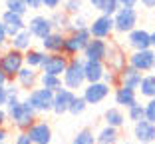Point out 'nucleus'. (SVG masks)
<instances>
[{
    "instance_id": "8",
    "label": "nucleus",
    "mask_w": 155,
    "mask_h": 144,
    "mask_svg": "<svg viewBox=\"0 0 155 144\" xmlns=\"http://www.w3.org/2000/svg\"><path fill=\"white\" fill-rule=\"evenodd\" d=\"M127 64L131 68L139 70L141 74L151 72L155 66V50L147 48V50H133L131 54H127Z\"/></svg>"
},
{
    "instance_id": "2",
    "label": "nucleus",
    "mask_w": 155,
    "mask_h": 144,
    "mask_svg": "<svg viewBox=\"0 0 155 144\" xmlns=\"http://www.w3.org/2000/svg\"><path fill=\"white\" fill-rule=\"evenodd\" d=\"M62 82H64V88L72 90L78 94V90L86 86V74H84V58L82 56H76V58H70L68 68L62 74Z\"/></svg>"
},
{
    "instance_id": "21",
    "label": "nucleus",
    "mask_w": 155,
    "mask_h": 144,
    "mask_svg": "<svg viewBox=\"0 0 155 144\" xmlns=\"http://www.w3.org/2000/svg\"><path fill=\"white\" fill-rule=\"evenodd\" d=\"M105 64L100 60H84V74H86V84L101 82L105 74Z\"/></svg>"
},
{
    "instance_id": "9",
    "label": "nucleus",
    "mask_w": 155,
    "mask_h": 144,
    "mask_svg": "<svg viewBox=\"0 0 155 144\" xmlns=\"http://www.w3.org/2000/svg\"><path fill=\"white\" fill-rule=\"evenodd\" d=\"M87 30H90L91 38H101V40H110L111 34L115 32L114 26V16H105V14H100L96 18L87 24Z\"/></svg>"
},
{
    "instance_id": "4",
    "label": "nucleus",
    "mask_w": 155,
    "mask_h": 144,
    "mask_svg": "<svg viewBox=\"0 0 155 144\" xmlns=\"http://www.w3.org/2000/svg\"><path fill=\"white\" fill-rule=\"evenodd\" d=\"M91 40L90 30H76V32H68L64 38V54L68 58H76L84 52V48L87 46V42Z\"/></svg>"
},
{
    "instance_id": "39",
    "label": "nucleus",
    "mask_w": 155,
    "mask_h": 144,
    "mask_svg": "<svg viewBox=\"0 0 155 144\" xmlns=\"http://www.w3.org/2000/svg\"><path fill=\"white\" fill-rule=\"evenodd\" d=\"M119 8H121V6H119L117 0H105V4H104V12H101V14H105V16H114V14L117 12Z\"/></svg>"
},
{
    "instance_id": "32",
    "label": "nucleus",
    "mask_w": 155,
    "mask_h": 144,
    "mask_svg": "<svg viewBox=\"0 0 155 144\" xmlns=\"http://www.w3.org/2000/svg\"><path fill=\"white\" fill-rule=\"evenodd\" d=\"M4 6L8 12H14V14H18V16H26L30 12L26 6V0H6Z\"/></svg>"
},
{
    "instance_id": "25",
    "label": "nucleus",
    "mask_w": 155,
    "mask_h": 144,
    "mask_svg": "<svg viewBox=\"0 0 155 144\" xmlns=\"http://www.w3.org/2000/svg\"><path fill=\"white\" fill-rule=\"evenodd\" d=\"M104 122H105V126H111V128H117L119 130L125 124V112H123V108H119V106L107 108L104 112Z\"/></svg>"
},
{
    "instance_id": "22",
    "label": "nucleus",
    "mask_w": 155,
    "mask_h": 144,
    "mask_svg": "<svg viewBox=\"0 0 155 144\" xmlns=\"http://www.w3.org/2000/svg\"><path fill=\"white\" fill-rule=\"evenodd\" d=\"M141 78L143 74L139 72V70L131 68V66H125V68L119 72V86H123V88H131V90H137L139 88V84H141Z\"/></svg>"
},
{
    "instance_id": "34",
    "label": "nucleus",
    "mask_w": 155,
    "mask_h": 144,
    "mask_svg": "<svg viewBox=\"0 0 155 144\" xmlns=\"http://www.w3.org/2000/svg\"><path fill=\"white\" fill-rule=\"evenodd\" d=\"M86 108H87V102L82 98V94H76L74 100H72V104H70L68 114H72V116H80V114L86 112Z\"/></svg>"
},
{
    "instance_id": "28",
    "label": "nucleus",
    "mask_w": 155,
    "mask_h": 144,
    "mask_svg": "<svg viewBox=\"0 0 155 144\" xmlns=\"http://www.w3.org/2000/svg\"><path fill=\"white\" fill-rule=\"evenodd\" d=\"M44 58H46V52L42 50V48H34V46H32L28 52H24V64H26L28 68L40 70Z\"/></svg>"
},
{
    "instance_id": "19",
    "label": "nucleus",
    "mask_w": 155,
    "mask_h": 144,
    "mask_svg": "<svg viewBox=\"0 0 155 144\" xmlns=\"http://www.w3.org/2000/svg\"><path fill=\"white\" fill-rule=\"evenodd\" d=\"M74 96H76V92H72V90H68V88L58 90V92L54 94V104H52V112H54V114H58V116H62V114H68L70 104H72Z\"/></svg>"
},
{
    "instance_id": "16",
    "label": "nucleus",
    "mask_w": 155,
    "mask_h": 144,
    "mask_svg": "<svg viewBox=\"0 0 155 144\" xmlns=\"http://www.w3.org/2000/svg\"><path fill=\"white\" fill-rule=\"evenodd\" d=\"M127 46L131 50H147L151 48V32L145 28H133L127 34Z\"/></svg>"
},
{
    "instance_id": "40",
    "label": "nucleus",
    "mask_w": 155,
    "mask_h": 144,
    "mask_svg": "<svg viewBox=\"0 0 155 144\" xmlns=\"http://www.w3.org/2000/svg\"><path fill=\"white\" fill-rule=\"evenodd\" d=\"M12 144H32V140H30L28 132H16L12 138Z\"/></svg>"
},
{
    "instance_id": "51",
    "label": "nucleus",
    "mask_w": 155,
    "mask_h": 144,
    "mask_svg": "<svg viewBox=\"0 0 155 144\" xmlns=\"http://www.w3.org/2000/svg\"><path fill=\"white\" fill-rule=\"evenodd\" d=\"M151 48L155 50V30H151Z\"/></svg>"
},
{
    "instance_id": "12",
    "label": "nucleus",
    "mask_w": 155,
    "mask_h": 144,
    "mask_svg": "<svg viewBox=\"0 0 155 144\" xmlns=\"http://www.w3.org/2000/svg\"><path fill=\"white\" fill-rule=\"evenodd\" d=\"M70 58L66 54H46L44 62L40 66V72L44 74H54V76H62L68 68Z\"/></svg>"
},
{
    "instance_id": "13",
    "label": "nucleus",
    "mask_w": 155,
    "mask_h": 144,
    "mask_svg": "<svg viewBox=\"0 0 155 144\" xmlns=\"http://www.w3.org/2000/svg\"><path fill=\"white\" fill-rule=\"evenodd\" d=\"M28 136L32 140V144H50L52 142V126L50 122L46 120H40L38 118L32 126H30V130H28Z\"/></svg>"
},
{
    "instance_id": "15",
    "label": "nucleus",
    "mask_w": 155,
    "mask_h": 144,
    "mask_svg": "<svg viewBox=\"0 0 155 144\" xmlns=\"http://www.w3.org/2000/svg\"><path fill=\"white\" fill-rule=\"evenodd\" d=\"M14 82L18 84L20 90L30 92V90H34V88H38V86H40V70H34V68L24 66V68L18 72V76H16V80H14Z\"/></svg>"
},
{
    "instance_id": "37",
    "label": "nucleus",
    "mask_w": 155,
    "mask_h": 144,
    "mask_svg": "<svg viewBox=\"0 0 155 144\" xmlns=\"http://www.w3.org/2000/svg\"><path fill=\"white\" fill-rule=\"evenodd\" d=\"M104 82L111 88H117L119 86V72H111V70H105L104 74Z\"/></svg>"
},
{
    "instance_id": "10",
    "label": "nucleus",
    "mask_w": 155,
    "mask_h": 144,
    "mask_svg": "<svg viewBox=\"0 0 155 144\" xmlns=\"http://www.w3.org/2000/svg\"><path fill=\"white\" fill-rule=\"evenodd\" d=\"M111 92V86H107V84L101 80V82H91V84H86L82 88V98L87 102V106L90 104H100L104 102L105 98L110 96Z\"/></svg>"
},
{
    "instance_id": "27",
    "label": "nucleus",
    "mask_w": 155,
    "mask_h": 144,
    "mask_svg": "<svg viewBox=\"0 0 155 144\" xmlns=\"http://www.w3.org/2000/svg\"><path fill=\"white\" fill-rule=\"evenodd\" d=\"M119 142V130L111 126H101L96 134V144H117Z\"/></svg>"
},
{
    "instance_id": "7",
    "label": "nucleus",
    "mask_w": 155,
    "mask_h": 144,
    "mask_svg": "<svg viewBox=\"0 0 155 144\" xmlns=\"http://www.w3.org/2000/svg\"><path fill=\"white\" fill-rule=\"evenodd\" d=\"M104 64L111 72H121L127 66V54H125V50L119 46L117 42H114V40L107 42V54L104 58Z\"/></svg>"
},
{
    "instance_id": "30",
    "label": "nucleus",
    "mask_w": 155,
    "mask_h": 144,
    "mask_svg": "<svg viewBox=\"0 0 155 144\" xmlns=\"http://www.w3.org/2000/svg\"><path fill=\"white\" fill-rule=\"evenodd\" d=\"M40 86L56 94L58 90L64 88V82H62V76H54V74H44V72H40Z\"/></svg>"
},
{
    "instance_id": "41",
    "label": "nucleus",
    "mask_w": 155,
    "mask_h": 144,
    "mask_svg": "<svg viewBox=\"0 0 155 144\" xmlns=\"http://www.w3.org/2000/svg\"><path fill=\"white\" fill-rule=\"evenodd\" d=\"M8 44H10V36H8V32H6V28H4V24H2V20H0V48L8 46Z\"/></svg>"
},
{
    "instance_id": "29",
    "label": "nucleus",
    "mask_w": 155,
    "mask_h": 144,
    "mask_svg": "<svg viewBox=\"0 0 155 144\" xmlns=\"http://www.w3.org/2000/svg\"><path fill=\"white\" fill-rule=\"evenodd\" d=\"M137 92L141 94L143 98H147V100H149V98H155V74H153V72L143 74L141 84H139Z\"/></svg>"
},
{
    "instance_id": "47",
    "label": "nucleus",
    "mask_w": 155,
    "mask_h": 144,
    "mask_svg": "<svg viewBox=\"0 0 155 144\" xmlns=\"http://www.w3.org/2000/svg\"><path fill=\"white\" fill-rule=\"evenodd\" d=\"M6 124H8V112H6V108H0V128Z\"/></svg>"
},
{
    "instance_id": "11",
    "label": "nucleus",
    "mask_w": 155,
    "mask_h": 144,
    "mask_svg": "<svg viewBox=\"0 0 155 144\" xmlns=\"http://www.w3.org/2000/svg\"><path fill=\"white\" fill-rule=\"evenodd\" d=\"M26 28L30 30V34H32L34 38H38V40H44L48 34L54 32L50 16H44V14H34L32 18L26 22Z\"/></svg>"
},
{
    "instance_id": "17",
    "label": "nucleus",
    "mask_w": 155,
    "mask_h": 144,
    "mask_svg": "<svg viewBox=\"0 0 155 144\" xmlns=\"http://www.w3.org/2000/svg\"><path fill=\"white\" fill-rule=\"evenodd\" d=\"M133 138L139 144H155V124L149 120H139L133 124Z\"/></svg>"
},
{
    "instance_id": "24",
    "label": "nucleus",
    "mask_w": 155,
    "mask_h": 144,
    "mask_svg": "<svg viewBox=\"0 0 155 144\" xmlns=\"http://www.w3.org/2000/svg\"><path fill=\"white\" fill-rule=\"evenodd\" d=\"M32 42H34V36L30 34V30L28 28H24L22 32L14 34L12 38H10V48H14V50H20V52H28L30 48H32Z\"/></svg>"
},
{
    "instance_id": "36",
    "label": "nucleus",
    "mask_w": 155,
    "mask_h": 144,
    "mask_svg": "<svg viewBox=\"0 0 155 144\" xmlns=\"http://www.w3.org/2000/svg\"><path fill=\"white\" fill-rule=\"evenodd\" d=\"M87 20L86 16H82V14H78V16H72V24H70V32H76V30H86L87 28Z\"/></svg>"
},
{
    "instance_id": "52",
    "label": "nucleus",
    "mask_w": 155,
    "mask_h": 144,
    "mask_svg": "<svg viewBox=\"0 0 155 144\" xmlns=\"http://www.w3.org/2000/svg\"><path fill=\"white\" fill-rule=\"evenodd\" d=\"M117 144H133V142H129V140H119Z\"/></svg>"
},
{
    "instance_id": "43",
    "label": "nucleus",
    "mask_w": 155,
    "mask_h": 144,
    "mask_svg": "<svg viewBox=\"0 0 155 144\" xmlns=\"http://www.w3.org/2000/svg\"><path fill=\"white\" fill-rule=\"evenodd\" d=\"M26 6H28V10L38 12V10L44 8V0H26Z\"/></svg>"
},
{
    "instance_id": "46",
    "label": "nucleus",
    "mask_w": 155,
    "mask_h": 144,
    "mask_svg": "<svg viewBox=\"0 0 155 144\" xmlns=\"http://www.w3.org/2000/svg\"><path fill=\"white\" fill-rule=\"evenodd\" d=\"M6 100H8V94H6V86H0V108L6 106Z\"/></svg>"
},
{
    "instance_id": "35",
    "label": "nucleus",
    "mask_w": 155,
    "mask_h": 144,
    "mask_svg": "<svg viewBox=\"0 0 155 144\" xmlns=\"http://www.w3.org/2000/svg\"><path fill=\"white\" fill-rule=\"evenodd\" d=\"M82 8H84V0H64V4H62V10L68 14L70 18L78 16L82 12Z\"/></svg>"
},
{
    "instance_id": "44",
    "label": "nucleus",
    "mask_w": 155,
    "mask_h": 144,
    "mask_svg": "<svg viewBox=\"0 0 155 144\" xmlns=\"http://www.w3.org/2000/svg\"><path fill=\"white\" fill-rule=\"evenodd\" d=\"M87 2H90V6L94 10H96V12H104V4H105V0H87Z\"/></svg>"
},
{
    "instance_id": "49",
    "label": "nucleus",
    "mask_w": 155,
    "mask_h": 144,
    "mask_svg": "<svg viewBox=\"0 0 155 144\" xmlns=\"http://www.w3.org/2000/svg\"><path fill=\"white\" fill-rule=\"evenodd\" d=\"M139 4L147 10H155V0H139Z\"/></svg>"
},
{
    "instance_id": "6",
    "label": "nucleus",
    "mask_w": 155,
    "mask_h": 144,
    "mask_svg": "<svg viewBox=\"0 0 155 144\" xmlns=\"http://www.w3.org/2000/svg\"><path fill=\"white\" fill-rule=\"evenodd\" d=\"M139 12L135 8H119L114 14V26L117 34H129L133 28H137Z\"/></svg>"
},
{
    "instance_id": "1",
    "label": "nucleus",
    "mask_w": 155,
    "mask_h": 144,
    "mask_svg": "<svg viewBox=\"0 0 155 144\" xmlns=\"http://www.w3.org/2000/svg\"><path fill=\"white\" fill-rule=\"evenodd\" d=\"M6 112H8V122L16 128V132H28L30 126L38 120V112L28 104L26 98L20 100L16 106L6 108Z\"/></svg>"
},
{
    "instance_id": "48",
    "label": "nucleus",
    "mask_w": 155,
    "mask_h": 144,
    "mask_svg": "<svg viewBox=\"0 0 155 144\" xmlns=\"http://www.w3.org/2000/svg\"><path fill=\"white\" fill-rule=\"evenodd\" d=\"M8 136H10L8 128H6V126H2V128H0V144H4L6 140H8Z\"/></svg>"
},
{
    "instance_id": "14",
    "label": "nucleus",
    "mask_w": 155,
    "mask_h": 144,
    "mask_svg": "<svg viewBox=\"0 0 155 144\" xmlns=\"http://www.w3.org/2000/svg\"><path fill=\"white\" fill-rule=\"evenodd\" d=\"M107 42H110V40L91 38V40L87 42V46L84 48L82 58H84V60H100V62H104L105 54H107Z\"/></svg>"
},
{
    "instance_id": "42",
    "label": "nucleus",
    "mask_w": 155,
    "mask_h": 144,
    "mask_svg": "<svg viewBox=\"0 0 155 144\" xmlns=\"http://www.w3.org/2000/svg\"><path fill=\"white\" fill-rule=\"evenodd\" d=\"M64 4V0H44V8H48L50 12L54 10H60V6Z\"/></svg>"
},
{
    "instance_id": "33",
    "label": "nucleus",
    "mask_w": 155,
    "mask_h": 144,
    "mask_svg": "<svg viewBox=\"0 0 155 144\" xmlns=\"http://www.w3.org/2000/svg\"><path fill=\"white\" fill-rule=\"evenodd\" d=\"M125 116H127V120L133 122V124L139 122V120H145V106H143L141 102H135L131 108H127V114H125Z\"/></svg>"
},
{
    "instance_id": "20",
    "label": "nucleus",
    "mask_w": 155,
    "mask_h": 144,
    "mask_svg": "<svg viewBox=\"0 0 155 144\" xmlns=\"http://www.w3.org/2000/svg\"><path fill=\"white\" fill-rule=\"evenodd\" d=\"M0 20H2V24H4V28H6V32H8L10 38H12L14 34L22 32L24 28H26V20H24V16H18V14L8 12V10L2 12Z\"/></svg>"
},
{
    "instance_id": "45",
    "label": "nucleus",
    "mask_w": 155,
    "mask_h": 144,
    "mask_svg": "<svg viewBox=\"0 0 155 144\" xmlns=\"http://www.w3.org/2000/svg\"><path fill=\"white\" fill-rule=\"evenodd\" d=\"M121 8H135L139 4V0H117Z\"/></svg>"
},
{
    "instance_id": "26",
    "label": "nucleus",
    "mask_w": 155,
    "mask_h": 144,
    "mask_svg": "<svg viewBox=\"0 0 155 144\" xmlns=\"http://www.w3.org/2000/svg\"><path fill=\"white\" fill-rule=\"evenodd\" d=\"M50 20H52V26H54V30H58V32H64V34L70 32L72 18H70L64 10H54V12L50 14Z\"/></svg>"
},
{
    "instance_id": "18",
    "label": "nucleus",
    "mask_w": 155,
    "mask_h": 144,
    "mask_svg": "<svg viewBox=\"0 0 155 144\" xmlns=\"http://www.w3.org/2000/svg\"><path fill=\"white\" fill-rule=\"evenodd\" d=\"M64 38H66L64 32L54 30V32L48 34L44 40H40L42 50H44L46 54H64Z\"/></svg>"
},
{
    "instance_id": "23",
    "label": "nucleus",
    "mask_w": 155,
    "mask_h": 144,
    "mask_svg": "<svg viewBox=\"0 0 155 144\" xmlns=\"http://www.w3.org/2000/svg\"><path fill=\"white\" fill-rule=\"evenodd\" d=\"M114 100H115V106L127 110V108H131L137 102V90L117 86V88H114Z\"/></svg>"
},
{
    "instance_id": "5",
    "label": "nucleus",
    "mask_w": 155,
    "mask_h": 144,
    "mask_svg": "<svg viewBox=\"0 0 155 144\" xmlns=\"http://www.w3.org/2000/svg\"><path fill=\"white\" fill-rule=\"evenodd\" d=\"M28 104L34 108V110L38 112V114H46V112H52V104H54V92H50V90L42 88V86H38V88L30 90L26 96Z\"/></svg>"
},
{
    "instance_id": "3",
    "label": "nucleus",
    "mask_w": 155,
    "mask_h": 144,
    "mask_svg": "<svg viewBox=\"0 0 155 144\" xmlns=\"http://www.w3.org/2000/svg\"><path fill=\"white\" fill-rule=\"evenodd\" d=\"M24 52L20 50H14V48H6L2 54H0V70L6 74L8 82H14L18 72L24 68Z\"/></svg>"
},
{
    "instance_id": "50",
    "label": "nucleus",
    "mask_w": 155,
    "mask_h": 144,
    "mask_svg": "<svg viewBox=\"0 0 155 144\" xmlns=\"http://www.w3.org/2000/svg\"><path fill=\"white\" fill-rule=\"evenodd\" d=\"M6 84H8V78H6V74L0 70V86H6Z\"/></svg>"
},
{
    "instance_id": "31",
    "label": "nucleus",
    "mask_w": 155,
    "mask_h": 144,
    "mask_svg": "<svg viewBox=\"0 0 155 144\" xmlns=\"http://www.w3.org/2000/svg\"><path fill=\"white\" fill-rule=\"evenodd\" d=\"M72 144H96V134L91 128H82L72 138Z\"/></svg>"
},
{
    "instance_id": "38",
    "label": "nucleus",
    "mask_w": 155,
    "mask_h": 144,
    "mask_svg": "<svg viewBox=\"0 0 155 144\" xmlns=\"http://www.w3.org/2000/svg\"><path fill=\"white\" fill-rule=\"evenodd\" d=\"M143 106H145V120L155 124V98H149Z\"/></svg>"
}]
</instances>
